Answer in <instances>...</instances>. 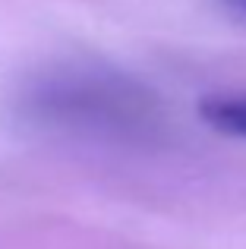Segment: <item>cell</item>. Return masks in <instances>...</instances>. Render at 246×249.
<instances>
[{
  "instance_id": "6da1fadb",
  "label": "cell",
  "mask_w": 246,
  "mask_h": 249,
  "mask_svg": "<svg viewBox=\"0 0 246 249\" xmlns=\"http://www.w3.org/2000/svg\"><path fill=\"white\" fill-rule=\"evenodd\" d=\"M29 114L48 126L86 133H136L152 123V104L139 85L95 67L54 70L25 98Z\"/></svg>"
},
{
  "instance_id": "3957f363",
  "label": "cell",
  "mask_w": 246,
  "mask_h": 249,
  "mask_svg": "<svg viewBox=\"0 0 246 249\" xmlns=\"http://www.w3.org/2000/svg\"><path fill=\"white\" fill-rule=\"evenodd\" d=\"M224 6H228L234 16H240V19H246V0H221Z\"/></svg>"
},
{
  "instance_id": "7a4b0ae2",
  "label": "cell",
  "mask_w": 246,
  "mask_h": 249,
  "mask_svg": "<svg viewBox=\"0 0 246 249\" xmlns=\"http://www.w3.org/2000/svg\"><path fill=\"white\" fill-rule=\"evenodd\" d=\"M202 120L228 136L246 139V95H215L202 101Z\"/></svg>"
}]
</instances>
